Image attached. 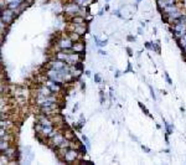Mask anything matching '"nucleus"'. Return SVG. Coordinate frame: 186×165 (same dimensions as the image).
<instances>
[{
    "label": "nucleus",
    "mask_w": 186,
    "mask_h": 165,
    "mask_svg": "<svg viewBox=\"0 0 186 165\" xmlns=\"http://www.w3.org/2000/svg\"><path fill=\"white\" fill-rule=\"evenodd\" d=\"M13 18H14V13H13V10H11V9H8V10H5V11H3L2 21H3V23L9 24V23L13 20Z\"/></svg>",
    "instance_id": "obj_5"
},
{
    "label": "nucleus",
    "mask_w": 186,
    "mask_h": 165,
    "mask_svg": "<svg viewBox=\"0 0 186 165\" xmlns=\"http://www.w3.org/2000/svg\"><path fill=\"white\" fill-rule=\"evenodd\" d=\"M68 56H70V53H68V52H66L65 50H63V51H61V52H57V53H56V58L62 60V61H67V60H68Z\"/></svg>",
    "instance_id": "obj_13"
},
{
    "label": "nucleus",
    "mask_w": 186,
    "mask_h": 165,
    "mask_svg": "<svg viewBox=\"0 0 186 165\" xmlns=\"http://www.w3.org/2000/svg\"><path fill=\"white\" fill-rule=\"evenodd\" d=\"M79 61H81L79 53H78V52H76V53H70V56H68V60H67L66 62H67L70 66H72V65H77Z\"/></svg>",
    "instance_id": "obj_8"
},
{
    "label": "nucleus",
    "mask_w": 186,
    "mask_h": 165,
    "mask_svg": "<svg viewBox=\"0 0 186 165\" xmlns=\"http://www.w3.org/2000/svg\"><path fill=\"white\" fill-rule=\"evenodd\" d=\"M14 153H15V150L11 149V148H8V149L4 150V154H5L6 156H9V158H13V156H14Z\"/></svg>",
    "instance_id": "obj_16"
},
{
    "label": "nucleus",
    "mask_w": 186,
    "mask_h": 165,
    "mask_svg": "<svg viewBox=\"0 0 186 165\" xmlns=\"http://www.w3.org/2000/svg\"><path fill=\"white\" fill-rule=\"evenodd\" d=\"M51 93H52V91L47 86H41L37 90V96H50Z\"/></svg>",
    "instance_id": "obj_11"
},
{
    "label": "nucleus",
    "mask_w": 186,
    "mask_h": 165,
    "mask_svg": "<svg viewBox=\"0 0 186 165\" xmlns=\"http://www.w3.org/2000/svg\"><path fill=\"white\" fill-rule=\"evenodd\" d=\"M46 76L49 77V79H52V81L57 82V83H63V82H65L63 76H62L61 71H58V70L50 68V70L47 71V74H46Z\"/></svg>",
    "instance_id": "obj_1"
},
{
    "label": "nucleus",
    "mask_w": 186,
    "mask_h": 165,
    "mask_svg": "<svg viewBox=\"0 0 186 165\" xmlns=\"http://www.w3.org/2000/svg\"><path fill=\"white\" fill-rule=\"evenodd\" d=\"M65 139H66V137H65V135H62V134H58V133H57L55 137H52V138H51V144H52L53 146H60Z\"/></svg>",
    "instance_id": "obj_6"
},
{
    "label": "nucleus",
    "mask_w": 186,
    "mask_h": 165,
    "mask_svg": "<svg viewBox=\"0 0 186 165\" xmlns=\"http://www.w3.org/2000/svg\"><path fill=\"white\" fill-rule=\"evenodd\" d=\"M172 31L175 32V36H176L177 39L182 37V36L186 34V23H179V24H176V25L174 26Z\"/></svg>",
    "instance_id": "obj_3"
},
{
    "label": "nucleus",
    "mask_w": 186,
    "mask_h": 165,
    "mask_svg": "<svg viewBox=\"0 0 186 165\" xmlns=\"http://www.w3.org/2000/svg\"><path fill=\"white\" fill-rule=\"evenodd\" d=\"M72 50H73L74 52H78V53H81V52H83V51H84V45H83L82 42L74 44V45H73V47H72Z\"/></svg>",
    "instance_id": "obj_14"
},
{
    "label": "nucleus",
    "mask_w": 186,
    "mask_h": 165,
    "mask_svg": "<svg viewBox=\"0 0 186 165\" xmlns=\"http://www.w3.org/2000/svg\"><path fill=\"white\" fill-rule=\"evenodd\" d=\"M46 86L52 91V93H57V92H60V90H61L60 85L57 83V82L52 81V79H50L49 82H46Z\"/></svg>",
    "instance_id": "obj_9"
},
{
    "label": "nucleus",
    "mask_w": 186,
    "mask_h": 165,
    "mask_svg": "<svg viewBox=\"0 0 186 165\" xmlns=\"http://www.w3.org/2000/svg\"><path fill=\"white\" fill-rule=\"evenodd\" d=\"M128 40H129V41H133V40H134V37H132V36H129V37H128Z\"/></svg>",
    "instance_id": "obj_23"
},
{
    "label": "nucleus",
    "mask_w": 186,
    "mask_h": 165,
    "mask_svg": "<svg viewBox=\"0 0 186 165\" xmlns=\"http://www.w3.org/2000/svg\"><path fill=\"white\" fill-rule=\"evenodd\" d=\"M138 2H140V0H138Z\"/></svg>",
    "instance_id": "obj_24"
},
{
    "label": "nucleus",
    "mask_w": 186,
    "mask_h": 165,
    "mask_svg": "<svg viewBox=\"0 0 186 165\" xmlns=\"http://www.w3.org/2000/svg\"><path fill=\"white\" fill-rule=\"evenodd\" d=\"M65 137H66V139H70V138H72L73 135H72V133L68 130V132H66V135H65Z\"/></svg>",
    "instance_id": "obj_19"
},
{
    "label": "nucleus",
    "mask_w": 186,
    "mask_h": 165,
    "mask_svg": "<svg viewBox=\"0 0 186 165\" xmlns=\"http://www.w3.org/2000/svg\"><path fill=\"white\" fill-rule=\"evenodd\" d=\"M60 47L62 50H67V49H72L73 47V44H72V40L68 37V39H62L60 42H58Z\"/></svg>",
    "instance_id": "obj_10"
},
{
    "label": "nucleus",
    "mask_w": 186,
    "mask_h": 165,
    "mask_svg": "<svg viewBox=\"0 0 186 165\" xmlns=\"http://www.w3.org/2000/svg\"><path fill=\"white\" fill-rule=\"evenodd\" d=\"M66 66H68V63H67L66 61H62V60H58V58H56V60L49 62V67H50V68L58 70V71L62 70V68H65Z\"/></svg>",
    "instance_id": "obj_4"
},
{
    "label": "nucleus",
    "mask_w": 186,
    "mask_h": 165,
    "mask_svg": "<svg viewBox=\"0 0 186 165\" xmlns=\"http://www.w3.org/2000/svg\"><path fill=\"white\" fill-rule=\"evenodd\" d=\"M95 79H96L97 82H99V81H101V77H99L98 74H96V76H95Z\"/></svg>",
    "instance_id": "obj_21"
},
{
    "label": "nucleus",
    "mask_w": 186,
    "mask_h": 165,
    "mask_svg": "<svg viewBox=\"0 0 186 165\" xmlns=\"http://www.w3.org/2000/svg\"><path fill=\"white\" fill-rule=\"evenodd\" d=\"M78 156V151L72 149V148H66L65 149V154H63V159L67 163H71V161H74Z\"/></svg>",
    "instance_id": "obj_2"
},
{
    "label": "nucleus",
    "mask_w": 186,
    "mask_h": 165,
    "mask_svg": "<svg viewBox=\"0 0 186 165\" xmlns=\"http://www.w3.org/2000/svg\"><path fill=\"white\" fill-rule=\"evenodd\" d=\"M83 21H84V19H83V16H76L74 15V18H73V23L74 24H83Z\"/></svg>",
    "instance_id": "obj_17"
},
{
    "label": "nucleus",
    "mask_w": 186,
    "mask_h": 165,
    "mask_svg": "<svg viewBox=\"0 0 186 165\" xmlns=\"http://www.w3.org/2000/svg\"><path fill=\"white\" fill-rule=\"evenodd\" d=\"M19 3H20V2H13V3L9 5V9H11V10H13L14 8H18V6H19Z\"/></svg>",
    "instance_id": "obj_18"
},
{
    "label": "nucleus",
    "mask_w": 186,
    "mask_h": 165,
    "mask_svg": "<svg viewBox=\"0 0 186 165\" xmlns=\"http://www.w3.org/2000/svg\"><path fill=\"white\" fill-rule=\"evenodd\" d=\"M74 32H77L78 35H83L86 32L84 24H74Z\"/></svg>",
    "instance_id": "obj_12"
},
{
    "label": "nucleus",
    "mask_w": 186,
    "mask_h": 165,
    "mask_svg": "<svg viewBox=\"0 0 186 165\" xmlns=\"http://www.w3.org/2000/svg\"><path fill=\"white\" fill-rule=\"evenodd\" d=\"M5 156H6V155H5ZM5 156H4V154L2 155V164H5V163H8V159H6Z\"/></svg>",
    "instance_id": "obj_20"
},
{
    "label": "nucleus",
    "mask_w": 186,
    "mask_h": 165,
    "mask_svg": "<svg viewBox=\"0 0 186 165\" xmlns=\"http://www.w3.org/2000/svg\"><path fill=\"white\" fill-rule=\"evenodd\" d=\"M164 11L169 15V14H172V13L177 11V9H176V6H174V5H166V6L164 8Z\"/></svg>",
    "instance_id": "obj_15"
},
{
    "label": "nucleus",
    "mask_w": 186,
    "mask_h": 165,
    "mask_svg": "<svg viewBox=\"0 0 186 165\" xmlns=\"http://www.w3.org/2000/svg\"><path fill=\"white\" fill-rule=\"evenodd\" d=\"M165 77H166V81H167V82H169V83H170V85H171V79H170V78H169V76H167V73H166V74H165Z\"/></svg>",
    "instance_id": "obj_22"
},
{
    "label": "nucleus",
    "mask_w": 186,
    "mask_h": 165,
    "mask_svg": "<svg viewBox=\"0 0 186 165\" xmlns=\"http://www.w3.org/2000/svg\"><path fill=\"white\" fill-rule=\"evenodd\" d=\"M79 10H81V8H79L78 4H70V5H67L66 9H65V11H66L67 14H71V15H74V14L79 13Z\"/></svg>",
    "instance_id": "obj_7"
}]
</instances>
